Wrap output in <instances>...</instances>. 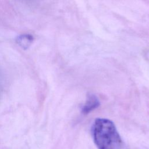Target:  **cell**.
Listing matches in <instances>:
<instances>
[{"label": "cell", "instance_id": "1", "mask_svg": "<svg viewBox=\"0 0 149 149\" xmlns=\"http://www.w3.org/2000/svg\"><path fill=\"white\" fill-rule=\"evenodd\" d=\"M92 135L98 149H120L122 140L111 120L97 119L92 126Z\"/></svg>", "mask_w": 149, "mask_h": 149}, {"label": "cell", "instance_id": "2", "mask_svg": "<svg viewBox=\"0 0 149 149\" xmlns=\"http://www.w3.org/2000/svg\"><path fill=\"white\" fill-rule=\"evenodd\" d=\"M100 105L98 98L94 95H90L86 104L84 105L82 108V112L84 113H88L93 109L97 108Z\"/></svg>", "mask_w": 149, "mask_h": 149}]
</instances>
